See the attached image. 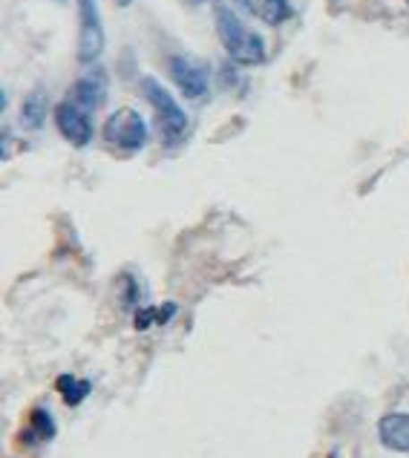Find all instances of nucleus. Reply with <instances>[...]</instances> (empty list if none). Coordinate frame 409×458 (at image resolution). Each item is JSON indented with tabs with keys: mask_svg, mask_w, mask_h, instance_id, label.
<instances>
[{
	"mask_svg": "<svg viewBox=\"0 0 409 458\" xmlns=\"http://www.w3.org/2000/svg\"><path fill=\"white\" fill-rule=\"evenodd\" d=\"M47 113H49V96L44 93L41 87L32 89L30 96L23 98V107H21V119L30 130H41L47 122Z\"/></svg>",
	"mask_w": 409,
	"mask_h": 458,
	"instance_id": "obj_9",
	"label": "nucleus"
},
{
	"mask_svg": "<svg viewBox=\"0 0 409 458\" xmlns=\"http://www.w3.org/2000/svg\"><path fill=\"white\" fill-rule=\"evenodd\" d=\"M58 4H61V0H58Z\"/></svg>",
	"mask_w": 409,
	"mask_h": 458,
	"instance_id": "obj_16",
	"label": "nucleus"
},
{
	"mask_svg": "<svg viewBox=\"0 0 409 458\" xmlns=\"http://www.w3.org/2000/svg\"><path fill=\"white\" fill-rule=\"evenodd\" d=\"M115 4H118V6H130L133 0H115Z\"/></svg>",
	"mask_w": 409,
	"mask_h": 458,
	"instance_id": "obj_14",
	"label": "nucleus"
},
{
	"mask_svg": "<svg viewBox=\"0 0 409 458\" xmlns=\"http://www.w3.org/2000/svg\"><path fill=\"white\" fill-rule=\"evenodd\" d=\"M70 101H75L78 107H84V110H98L101 104H104V98H107V75H104V70L101 67H96L92 72H87V75H81L78 81L72 84V89H70V96H67Z\"/></svg>",
	"mask_w": 409,
	"mask_h": 458,
	"instance_id": "obj_7",
	"label": "nucleus"
},
{
	"mask_svg": "<svg viewBox=\"0 0 409 458\" xmlns=\"http://www.w3.org/2000/svg\"><path fill=\"white\" fill-rule=\"evenodd\" d=\"M406 4H409V0H406Z\"/></svg>",
	"mask_w": 409,
	"mask_h": 458,
	"instance_id": "obj_17",
	"label": "nucleus"
},
{
	"mask_svg": "<svg viewBox=\"0 0 409 458\" xmlns=\"http://www.w3.org/2000/svg\"><path fill=\"white\" fill-rule=\"evenodd\" d=\"M191 4H205V0H191Z\"/></svg>",
	"mask_w": 409,
	"mask_h": 458,
	"instance_id": "obj_15",
	"label": "nucleus"
},
{
	"mask_svg": "<svg viewBox=\"0 0 409 458\" xmlns=\"http://www.w3.org/2000/svg\"><path fill=\"white\" fill-rule=\"evenodd\" d=\"M55 433H58V427H55V421H52V415L47 412V410H32L30 412V429L23 433V438H26V444H44V441H52L55 438Z\"/></svg>",
	"mask_w": 409,
	"mask_h": 458,
	"instance_id": "obj_11",
	"label": "nucleus"
},
{
	"mask_svg": "<svg viewBox=\"0 0 409 458\" xmlns=\"http://www.w3.org/2000/svg\"><path fill=\"white\" fill-rule=\"evenodd\" d=\"M170 78L188 98H202L208 93V70L184 55L170 58Z\"/></svg>",
	"mask_w": 409,
	"mask_h": 458,
	"instance_id": "obj_6",
	"label": "nucleus"
},
{
	"mask_svg": "<svg viewBox=\"0 0 409 458\" xmlns=\"http://www.w3.org/2000/svg\"><path fill=\"white\" fill-rule=\"evenodd\" d=\"M58 392H61V398L67 407H78L87 395H89V381H81V377H75V375H61L58 377Z\"/></svg>",
	"mask_w": 409,
	"mask_h": 458,
	"instance_id": "obj_12",
	"label": "nucleus"
},
{
	"mask_svg": "<svg viewBox=\"0 0 409 458\" xmlns=\"http://www.w3.org/2000/svg\"><path fill=\"white\" fill-rule=\"evenodd\" d=\"M174 314H176V306L174 303H167L165 309L148 306V309H141L136 314V329H148V326H153V323H167L170 318H174Z\"/></svg>",
	"mask_w": 409,
	"mask_h": 458,
	"instance_id": "obj_13",
	"label": "nucleus"
},
{
	"mask_svg": "<svg viewBox=\"0 0 409 458\" xmlns=\"http://www.w3.org/2000/svg\"><path fill=\"white\" fill-rule=\"evenodd\" d=\"M248 9L254 12V15H260L266 23L271 26H280L283 21L292 18V0H245Z\"/></svg>",
	"mask_w": 409,
	"mask_h": 458,
	"instance_id": "obj_10",
	"label": "nucleus"
},
{
	"mask_svg": "<svg viewBox=\"0 0 409 458\" xmlns=\"http://www.w3.org/2000/svg\"><path fill=\"white\" fill-rule=\"evenodd\" d=\"M141 96L148 98V104L156 110V119H159L162 127V139L167 145H176V141L188 133V115L176 104V98L167 93L165 84L156 81L153 75L141 78Z\"/></svg>",
	"mask_w": 409,
	"mask_h": 458,
	"instance_id": "obj_2",
	"label": "nucleus"
},
{
	"mask_svg": "<svg viewBox=\"0 0 409 458\" xmlns=\"http://www.w3.org/2000/svg\"><path fill=\"white\" fill-rule=\"evenodd\" d=\"M214 23H217L219 44L226 47L231 61L245 64V67H254V64H262L268 58V49H266V41H262V35L248 30V26L243 23V18L236 15L231 6L222 4V0L214 4Z\"/></svg>",
	"mask_w": 409,
	"mask_h": 458,
	"instance_id": "obj_1",
	"label": "nucleus"
},
{
	"mask_svg": "<svg viewBox=\"0 0 409 458\" xmlns=\"http://www.w3.org/2000/svg\"><path fill=\"white\" fill-rule=\"evenodd\" d=\"M107 44L96 0H78V64H96Z\"/></svg>",
	"mask_w": 409,
	"mask_h": 458,
	"instance_id": "obj_4",
	"label": "nucleus"
},
{
	"mask_svg": "<svg viewBox=\"0 0 409 458\" xmlns=\"http://www.w3.org/2000/svg\"><path fill=\"white\" fill-rule=\"evenodd\" d=\"M378 436H380V444H384L387 450L409 455V412L384 415L378 424Z\"/></svg>",
	"mask_w": 409,
	"mask_h": 458,
	"instance_id": "obj_8",
	"label": "nucleus"
},
{
	"mask_svg": "<svg viewBox=\"0 0 409 458\" xmlns=\"http://www.w3.org/2000/svg\"><path fill=\"white\" fill-rule=\"evenodd\" d=\"M104 141L127 153L141 150L148 145V124H144V119L136 110L122 107L104 122Z\"/></svg>",
	"mask_w": 409,
	"mask_h": 458,
	"instance_id": "obj_3",
	"label": "nucleus"
},
{
	"mask_svg": "<svg viewBox=\"0 0 409 458\" xmlns=\"http://www.w3.org/2000/svg\"><path fill=\"white\" fill-rule=\"evenodd\" d=\"M55 124L61 130V136L70 141L72 148H87L92 141V119L89 110L78 107L75 101H61L55 107Z\"/></svg>",
	"mask_w": 409,
	"mask_h": 458,
	"instance_id": "obj_5",
	"label": "nucleus"
}]
</instances>
